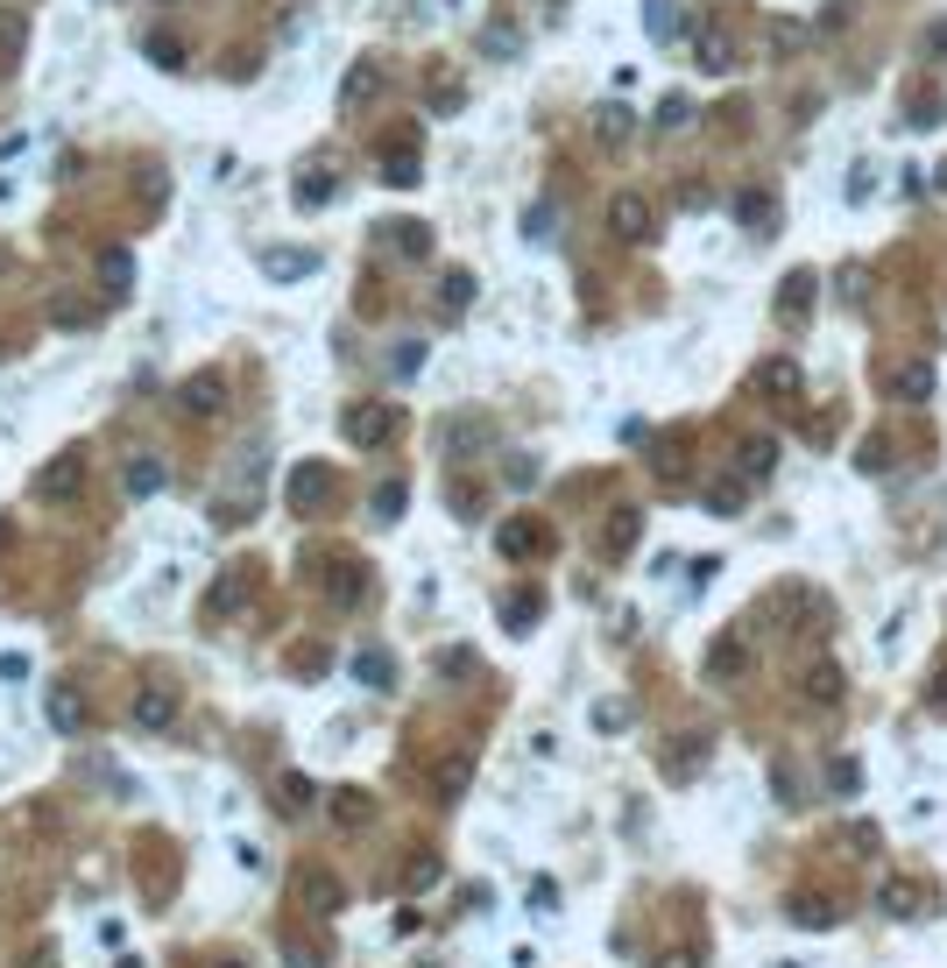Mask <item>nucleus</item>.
I'll use <instances>...</instances> for the list:
<instances>
[{
  "label": "nucleus",
  "mask_w": 947,
  "mask_h": 968,
  "mask_svg": "<svg viewBox=\"0 0 947 968\" xmlns=\"http://www.w3.org/2000/svg\"><path fill=\"white\" fill-rule=\"evenodd\" d=\"M735 474H743L749 488L771 481V474H778V439H763V431H757V439H743V445H735Z\"/></svg>",
  "instance_id": "nucleus-9"
},
{
  "label": "nucleus",
  "mask_w": 947,
  "mask_h": 968,
  "mask_svg": "<svg viewBox=\"0 0 947 968\" xmlns=\"http://www.w3.org/2000/svg\"><path fill=\"white\" fill-rule=\"evenodd\" d=\"M828 785H834L841 799H855V792H863V764H855V756H834V764H828Z\"/></svg>",
  "instance_id": "nucleus-36"
},
{
  "label": "nucleus",
  "mask_w": 947,
  "mask_h": 968,
  "mask_svg": "<svg viewBox=\"0 0 947 968\" xmlns=\"http://www.w3.org/2000/svg\"><path fill=\"white\" fill-rule=\"evenodd\" d=\"M375 93H382V71H375L368 57H360L347 79H340V107H360V99H375Z\"/></svg>",
  "instance_id": "nucleus-24"
},
{
  "label": "nucleus",
  "mask_w": 947,
  "mask_h": 968,
  "mask_svg": "<svg viewBox=\"0 0 947 968\" xmlns=\"http://www.w3.org/2000/svg\"><path fill=\"white\" fill-rule=\"evenodd\" d=\"M743 665H749L743 636H721V644L708 650V679H743Z\"/></svg>",
  "instance_id": "nucleus-25"
},
{
  "label": "nucleus",
  "mask_w": 947,
  "mask_h": 968,
  "mask_svg": "<svg viewBox=\"0 0 947 968\" xmlns=\"http://www.w3.org/2000/svg\"><path fill=\"white\" fill-rule=\"evenodd\" d=\"M694 64L708 71V79H735V71H743V50H735L729 28H700V36H694Z\"/></svg>",
  "instance_id": "nucleus-5"
},
{
  "label": "nucleus",
  "mask_w": 947,
  "mask_h": 968,
  "mask_svg": "<svg viewBox=\"0 0 947 968\" xmlns=\"http://www.w3.org/2000/svg\"><path fill=\"white\" fill-rule=\"evenodd\" d=\"M240 594H248V573H240V565H227V579L213 587V601H205V608H213V616H227V608H240Z\"/></svg>",
  "instance_id": "nucleus-35"
},
{
  "label": "nucleus",
  "mask_w": 947,
  "mask_h": 968,
  "mask_svg": "<svg viewBox=\"0 0 947 968\" xmlns=\"http://www.w3.org/2000/svg\"><path fill=\"white\" fill-rule=\"evenodd\" d=\"M637 530H643V516H637V510H615V524L601 530V552H608V559H623L629 545H637Z\"/></svg>",
  "instance_id": "nucleus-26"
},
{
  "label": "nucleus",
  "mask_w": 947,
  "mask_h": 968,
  "mask_svg": "<svg viewBox=\"0 0 947 968\" xmlns=\"http://www.w3.org/2000/svg\"><path fill=\"white\" fill-rule=\"evenodd\" d=\"M460 107H467V93H460L453 79H439V85H431V113H460Z\"/></svg>",
  "instance_id": "nucleus-46"
},
{
  "label": "nucleus",
  "mask_w": 947,
  "mask_h": 968,
  "mask_svg": "<svg viewBox=\"0 0 947 968\" xmlns=\"http://www.w3.org/2000/svg\"><path fill=\"white\" fill-rule=\"evenodd\" d=\"M262 270L276 276V283H297V276H311V270H319V255H311V248H269V255H262Z\"/></svg>",
  "instance_id": "nucleus-17"
},
{
  "label": "nucleus",
  "mask_w": 947,
  "mask_h": 968,
  "mask_svg": "<svg viewBox=\"0 0 947 968\" xmlns=\"http://www.w3.org/2000/svg\"><path fill=\"white\" fill-rule=\"evenodd\" d=\"M467 770H474L467 756H446V764H439V792H446V799H460V792H467Z\"/></svg>",
  "instance_id": "nucleus-41"
},
{
  "label": "nucleus",
  "mask_w": 947,
  "mask_h": 968,
  "mask_svg": "<svg viewBox=\"0 0 947 968\" xmlns=\"http://www.w3.org/2000/svg\"><path fill=\"white\" fill-rule=\"evenodd\" d=\"M849 22H855V0H828V8L814 14V36H841Z\"/></svg>",
  "instance_id": "nucleus-37"
},
{
  "label": "nucleus",
  "mask_w": 947,
  "mask_h": 968,
  "mask_svg": "<svg viewBox=\"0 0 947 968\" xmlns=\"http://www.w3.org/2000/svg\"><path fill=\"white\" fill-rule=\"evenodd\" d=\"M658 968H700V947H665Z\"/></svg>",
  "instance_id": "nucleus-49"
},
{
  "label": "nucleus",
  "mask_w": 947,
  "mask_h": 968,
  "mask_svg": "<svg viewBox=\"0 0 947 968\" xmlns=\"http://www.w3.org/2000/svg\"><path fill=\"white\" fill-rule=\"evenodd\" d=\"M877 912L884 919H926V884H920V876H884V884H877Z\"/></svg>",
  "instance_id": "nucleus-6"
},
{
  "label": "nucleus",
  "mask_w": 947,
  "mask_h": 968,
  "mask_svg": "<svg viewBox=\"0 0 947 968\" xmlns=\"http://www.w3.org/2000/svg\"><path fill=\"white\" fill-rule=\"evenodd\" d=\"M340 431H347V445L375 453V445H389V439H396V404H354L347 417H340Z\"/></svg>",
  "instance_id": "nucleus-4"
},
{
  "label": "nucleus",
  "mask_w": 947,
  "mask_h": 968,
  "mask_svg": "<svg viewBox=\"0 0 947 968\" xmlns=\"http://www.w3.org/2000/svg\"><path fill=\"white\" fill-rule=\"evenodd\" d=\"M735 219H743V227H778V199H763V191H743V199H735Z\"/></svg>",
  "instance_id": "nucleus-29"
},
{
  "label": "nucleus",
  "mask_w": 947,
  "mask_h": 968,
  "mask_svg": "<svg viewBox=\"0 0 947 968\" xmlns=\"http://www.w3.org/2000/svg\"><path fill=\"white\" fill-rule=\"evenodd\" d=\"M333 170H311V177H297L291 184V199H297V213H319V205H333Z\"/></svg>",
  "instance_id": "nucleus-22"
},
{
  "label": "nucleus",
  "mask_w": 947,
  "mask_h": 968,
  "mask_svg": "<svg viewBox=\"0 0 947 968\" xmlns=\"http://www.w3.org/2000/svg\"><path fill=\"white\" fill-rule=\"evenodd\" d=\"M382 184H396V191H411V184H417V142H411V135L382 148Z\"/></svg>",
  "instance_id": "nucleus-12"
},
{
  "label": "nucleus",
  "mask_w": 947,
  "mask_h": 968,
  "mask_svg": "<svg viewBox=\"0 0 947 968\" xmlns=\"http://www.w3.org/2000/svg\"><path fill=\"white\" fill-rule=\"evenodd\" d=\"M629 135H637V113H629V107H615V99H608V107H594V142L601 148H623Z\"/></svg>",
  "instance_id": "nucleus-13"
},
{
  "label": "nucleus",
  "mask_w": 947,
  "mask_h": 968,
  "mask_svg": "<svg viewBox=\"0 0 947 968\" xmlns=\"http://www.w3.org/2000/svg\"><path fill=\"white\" fill-rule=\"evenodd\" d=\"M360 594V579H354V565H340V579H333V601H354Z\"/></svg>",
  "instance_id": "nucleus-52"
},
{
  "label": "nucleus",
  "mask_w": 947,
  "mask_h": 968,
  "mask_svg": "<svg viewBox=\"0 0 947 968\" xmlns=\"http://www.w3.org/2000/svg\"><path fill=\"white\" fill-rule=\"evenodd\" d=\"M700 502H708L714 516H735V510L749 502V481H743V474H714V481H708V495H700Z\"/></svg>",
  "instance_id": "nucleus-18"
},
{
  "label": "nucleus",
  "mask_w": 947,
  "mask_h": 968,
  "mask_svg": "<svg viewBox=\"0 0 947 968\" xmlns=\"http://www.w3.org/2000/svg\"><path fill=\"white\" fill-rule=\"evenodd\" d=\"M50 728H57V736H79V728H85V707H79L71 693H50Z\"/></svg>",
  "instance_id": "nucleus-34"
},
{
  "label": "nucleus",
  "mask_w": 947,
  "mask_h": 968,
  "mask_svg": "<svg viewBox=\"0 0 947 968\" xmlns=\"http://www.w3.org/2000/svg\"><path fill=\"white\" fill-rule=\"evenodd\" d=\"M297 898H305L311 912H340V876H325V870H305V876H297Z\"/></svg>",
  "instance_id": "nucleus-20"
},
{
  "label": "nucleus",
  "mask_w": 947,
  "mask_h": 968,
  "mask_svg": "<svg viewBox=\"0 0 947 968\" xmlns=\"http://www.w3.org/2000/svg\"><path fill=\"white\" fill-rule=\"evenodd\" d=\"M686 121H694V107H686V99H679V93H672V99H665V107H658V135H679V128H686Z\"/></svg>",
  "instance_id": "nucleus-43"
},
{
  "label": "nucleus",
  "mask_w": 947,
  "mask_h": 968,
  "mask_svg": "<svg viewBox=\"0 0 947 968\" xmlns=\"http://www.w3.org/2000/svg\"><path fill=\"white\" fill-rule=\"evenodd\" d=\"M474 50L488 57V64H523V50H531V36H523V28H517V14H502V8H495L488 22L474 28Z\"/></svg>",
  "instance_id": "nucleus-1"
},
{
  "label": "nucleus",
  "mask_w": 947,
  "mask_h": 968,
  "mask_svg": "<svg viewBox=\"0 0 947 968\" xmlns=\"http://www.w3.org/2000/svg\"><path fill=\"white\" fill-rule=\"evenodd\" d=\"M537 608H545V601H537V594H509V608H502V616H509V630H523V622H537Z\"/></svg>",
  "instance_id": "nucleus-45"
},
{
  "label": "nucleus",
  "mask_w": 947,
  "mask_h": 968,
  "mask_svg": "<svg viewBox=\"0 0 947 968\" xmlns=\"http://www.w3.org/2000/svg\"><path fill=\"white\" fill-rule=\"evenodd\" d=\"M142 57H149L156 71H185V64H191V57H185V43H177L170 28H149V36H142Z\"/></svg>",
  "instance_id": "nucleus-19"
},
{
  "label": "nucleus",
  "mask_w": 947,
  "mask_h": 968,
  "mask_svg": "<svg viewBox=\"0 0 947 968\" xmlns=\"http://www.w3.org/2000/svg\"><path fill=\"white\" fill-rule=\"evenodd\" d=\"M99 283H107V297L134 290V255H128V248H107V255H99Z\"/></svg>",
  "instance_id": "nucleus-23"
},
{
  "label": "nucleus",
  "mask_w": 947,
  "mask_h": 968,
  "mask_svg": "<svg viewBox=\"0 0 947 968\" xmlns=\"http://www.w3.org/2000/svg\"><path fill=\"white\" fill-rule=\"evenodd\" d=\"M439 304H446V311H467V304H474V276H467V270H453V276L439 283Z\"/></svg>",
  "instance_id": "nucleus-38"
},
{
  "label": "nucleus",
  "mask_w": 947,
  "mask_h": 968,
  "mask_svg": "<svg viewBox=\"0 0 947 968\" xmlns=\"http://www.w3.org/2000/svg\"><path fill=\"white\" fill-rule=\"evenodd\" d=\"M354 679H360V686H375V693H382L389 679H396V665H389V650H354Z\"/></svg>",
  "instance_id": "nucleus-28"
},
{
  "label": "nucleus",
  "mask_w": 947,
  "mask_h": 968,
  "mask_svg": "<svg viewBox=\"0 0 947 968\" xmlns=\"http://www.w3.org/2000/svg\"><path fill=\"white\" fill-rule=\"evenodd\" d=\"M806 700H828V707L841 700V672H834V665H814V672H806Z\"/></svg>",
  "instance_id": "nucleus-40"
},
{
  "label": "nucleus",
  "mask_w": 947,
  "mask_h": 968,
  "mask_svg": "<svg viewBox=\"0 0 947 968\" xmlns=\"http://www.w3.org/2000/svg\"><path fill=\"white\" fill-rule=\"evenodd\" d=\"M926 700H934V707L947 714V665H940V672H934V693H926Z\"/></svg>",
  "instance_id": "nucleus-53"
},
{
  "label": "nucleus",
  "mask_w": 947,
  "mask_h": 968,
  "mask_svg": "<svg viewBox=\"0 0 947 968\" xmlns=\"http://www.w3.org/2000/svg\"><path fill=\"white\" fill-rule=\"evenodd\" d=\"M940 191H947V163H940Z\"/></svg>",
  "instance_id": "nucleus-54"
},
{
  "label": "nucleus",
  "mask_w": 947,
  "mask_h": 968,
  "mask_svg": "<svg viewBox=\"0 0 947 968\" xmlns=\"http://www.w3.org/2000/svg\"><path fill=\"white\" fill-rule=\"evenodd\" d=\"M389 248L396 255H431V227H417V219H396V227H382Z\"/></svg>",
  "instance_id": "nucleus-30"
},
{
  "label": "nucleus",
  "mask_w": 947,
  "mask_h": 968,
  "mask_svg": "<svg viewBox=\"0 0 947 968\" xmlns=\"http://www.w3.org/2000/svg\"><path fill=\"white\" fill-rule=\"evenodd\" d=\"M806 43H814V28H806V22H785V14L771 22V57H800Z\"/></svg>",
  "instance_id": "nucleus-31"
},
{
  "label": "nucleus",
  "mask_w": 947,
  "mask_h": 968,
  "mask_svg": "<svg viewBox=\"0 0 947 968\" xmlns=\"http://www.w3.org/2000/svg\"><path fill=\"white\" fill-rule=\"evenodd\" d=\"M806 311H814V270H792V276H785V290H778V319L800 325Z\"/></svg>",
  "instance_id": "nucleus-15"
},
{
  "label": "nucleus",
  "mask_w": 947,
  "mask_h": 968,
  "mask_svg": "<svg viewBox=\"0 0 947 968\" xmlns=\"http://www.w3.org/2000/svg\"><path fill=\"white\" fill-rule=\"evenodd\" d=\"M643 28H651V43H672L679 36V0H643Z\"/></svg>",
  "instance_id": "nucleus-27"
},
{
  "label": "nucleus",
  "mask_w": 947,
  "mask_h": 968,
  "mask_svg": "<svg viewBox=\"0 0 947 968\" xmlns=\"http://www.w3.org/2000/svg\"><path fill=\"white\" fill-rule=\"evenodd\" d=\"M834 898H820V891H800V898H792V927H806V933H828L834 927Z\"/></svg>",
  "instance_id": "nucleus-16"
},
{
  "label": "nucleus",
  "mask_w": 947,
  "mask_h": 968,
  "mask_svg": "<svg viewBox=\"0 0 947 968\" xmlns=\"http://www.w3.org/2000/svg\"><path fill=\"white\" fill-rule=\"evenodd\" d=\"M537 545H545V538H537V530H531V524H502V552H509V559H523V552H537Z\"/></svg>",
  "instance_id": "nucleus-42"
},
{
  "label": "nucleus",
  "mask_w": 947,
  "mask_h": 968,
  "mask_svg": "<svg viewBox=\"0 0 947 968\" xmlns=\"http://www.w3.org/2000/svg\"><path fill=\"white\" fill-rule=\"evenodd\" d=\"M177 396H185L191 417H220V410H227V375H220V368H199Z\"/></svg>",
  "instance_id": "nucleus-8"
},
{
  "label": "nucleus",
  "mask_w": 947,
  "mask_h": 968,
  "mask_svg": "<svg viewBox=\"0 0 947 968\" xmlns=\"http://www.w3.org/2000/svg\"><path fill=\"white\" fill-rule=\"evenodd\" d=\"M291 502H297V516H305V510H325V502H333V474H325L319 459H311V467H297V474H291Z\"/></svg>",
  "instance_id": "nucleus-10"
},
{
  "label": "nucleus",
  "mask_w": 947,
  "mask_h": 968,
  "mask_svg": "<svg viewBox=\"0 0 947 968\" xmlns=\"http://www.w3.org/2000/svg\"><path fill=\"white\" fill-rule=\"evenodd\" d=\"M651 227H658V213H651V199H643V191H615V199H608V234H615L623 248L651 241Z\"/></svg>",
  "instance_id": "nucleus-2"
},
{
  "label": "nucleus",
  "mask_w": 947,
  "mask_h": 968,
  "mask_svg": "<svg viewBox=\"0 0 947 968\" xmlns=\"http://www.w3.org/2000/svg\"><path fill=\"white\" fill-rule=\"evenodd\" d=\"M57 325H99V304H79V297H57Z\"/></svg>",
  "instance_id": "nucleus-44"
},
{
  "label": "nucleus",
  "mask_w": 947,
  "mask_h": 968,
  "mask_svg": "<svg viewBox=\"0 0 947 968\" xmlns=\"http://www.w3.org/2000/svg\"><path fill=\"white\" fill-rule=\"evenodd\" d=\"M940 121H947V99H934V93H920L905 107V128H940Z\"/></svg>",
  "instance_id": "nucleus-39"
},
{
  "label": "nucleus",
  "mask_w": 947,
  "mask_h": 968,
  "mask_svg": "<svg viewBox=\"0 0 947 968\" xmlns=\"http://www.w3.org/2000/svg\"><path fill=\"white\" fill-rule=\"evenodd\" d=\"M0 270H8V255H0Z\"/></svg>",
  "instance_id": "nucleus-55"
},
{
  "label": "nucleus",
  "mask_w": 947,
  "mask_h": 968,
  "mask_svg": "<svg viewBox=\"0 0 947 968\" xmlns=\"http://www.w3.org/2000/svg\"><path fill=\"white\" fill-rule=\"evenodd\" d=\"M170 721H177V693L170 686H142V693H134V728L156 736V728H170Z\"/></svg>",
  "instance_id": "nucleus-11"
},
{
  "label": "nucleus",
  "mask_w": 947,
  "mask_h": 968,
  "mask_svg": "<svg viewBox=\"0 0 947 968\" xmlns=\"http://www.w3.org/2000/svg\"><path fill=\"white\" fill-rule=\"evenodd\" d=\"M28 57V22L14 8H0V71H14Z\"/></svg>",
  "instance_id": "nucleus-21"
},
{
  "label": "nucleus",
  "mask_w": 947,
  "mask_h": 968,
  "mask_svg": "<svg viewBox=\"0 0 947 968\" xmlns=\"http://www.w3.org/2000/svg\"><path fill=\"white\" fill-rule=\"evenodd\" d=\"M552 227H559V205H552V199H537L531 213H523V241H559Z\"/></svg>",
  "instance_id": "nucleus-33"
},
{
  "label": "nucleus",
  "mask_w": 947,
  "mask_h": 968,
  "mask_svg": "<svg viewBox=\"0 0 947 968\" xmlns=\"http://www.w3.org/2000/svg\"><path fill=\"white\" fill-rule=\"evenodd\" d=\"M884 390H891V404L920 410V404H934L940 375H934V361H891V368H884Z\"/></svg>",
  "instance_id": "nucleus-3"
},
{
  "label": "nucleus",
  "mask_w": 947,
  "mask_h": 968,
  "mask_svg": "<svg viewBox=\"0 0 947 968\" xmlns=\"http://www.w3.org/2000/svg\"><path fill=\"white\" fill-rule=\"evenodd\" d=\"M311 799H319V792H311V778H283V806H297V813H305Z\"/></svg>",
  "instance_id": "nucleus-48"
},
{
  "label": "nucleus",
  "mask_w": 947,
  "mask_h": 968,
  "mask_svg": "<svg viewBox=\"0 0 947 968\" xmlns=\"http://www.w3.org/2000/svg\"><path fill=\"white\" fill-rule=\"evenodd\" d=\"M763 390L800 396V361H792V354H771V361H763Z\"/></svg>",
  "instance_id": "nucleus-32"
},
{
  "label": "nucleus",
  "mask_w": 947,
  "mask_h": 968,
  "mask_svg": "<svg viewBox=\"0 0 947 968\" xmlns=\"http://www.w3.org/2000/svg\"><path fill=\"white\" fill-rule=\"evenodd\" d=\"M863 467H869V474H884V467H891V445L869 439V445H863Z\"/></svg>",
  "instance_id": "nucleus-50"
},
{
  "label": "nucleus",
  "mask_w": 947,
  "mask_h": 968,
  "mask_svg": "<svg viewBox=\"0 0 947 968\" xmlns=\"http://www.w3.org/2000/svg\"><path fill=\"white\" fill-rule=\"evenodd\" d=\"M403 510V481H382V488H375V516H382V524H389V516H396Z\"/></svg>",
  "instance_id": "nucleus-47"
},
{
  "label": "nucleus",
  "mask_w": 947,
  "mask_h": 968,
  "mask_svg": "<svg viewBox=\"0 0 947 968\" xmlns=\"http://www.w3.org/2000/svg\"><path fill=\"white\" fill-rule=\"evenodd\" d=\"M509 481L531 488V481H537V459H523V453H517V459H509Z\"/></svg>",
  "instance_id": "nucleus-51"
},
{
  "label": "nucleus",
  "mask_w": 947,
  "mask_h": 968,
  "mask_svg": "<svg viewBox=\"0 0 947 968\" xmlns=\"http://www.w3.org/2000/svg\"><path fill=\"white\" fill-rule=\"evenodd\" d=\"M79 488H85V453H57L50 467L36 474V495H43V502H71Z\"/></svg>",
  "instance_id": "nucleus-7"
},
{
  "label": "nucleus",
  "mask_w": 947,
  "mask_h": 968,
  "mask_svg": "<svg viewBox=\"0 0 947 968\" xmlns=\"http://www.w3.org/2000/svg\"><path fill=\"white\" fill-rule=\"evenodd\" d=\"M163 481H170V467H163V459L156 453H142V459H128V474H120V488H128V495L134 502H142V495H156V488Z\"/></svg>",
  "instance_id": "nucleus-14"
}]
</instances>
